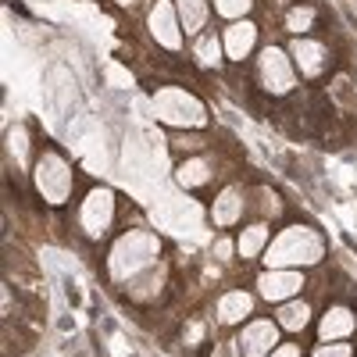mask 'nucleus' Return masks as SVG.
<instances>
[{"label":"nucleus","instance_id":"1","mask_svg":"<svg viewBox=\"0 0 357 357\" xmlns=\"http://www.w3.org/2000/svg\"><path fill=\"white\" fill-rule=\"evenodd\" d=\"M321 254H325L321 236L296 225V229H286L282 236L272 240V247H268V254H264V264H272V268H296V264L321 261Z\"/></svg>","mask_w":357,"mask_h":357},{"label":"nucleus","instance_id":"2","mask_svg":"<svg viewBox=\"0 0 357 357\" xmlns=\"http://www.w3.org/2000/svg\"><path fill=\"white\" fill-rule=\"evenodd\" d=\"M158 250H161L158 236H151V232H126L122 240L114 243V250H111V275L114 279H129L132 272L139 275L143 268L158 257Z\"/></svg>","mask_w":357,"mask_h":357},{"label":"nucleus","instance_id":"3","mask_svg":"<svg viewBox=\"0 0 357 357\" xmlns=\"http://www.w3.org/2000/svg\"><path fill=\"white\" fill-rule=\"evenodd\" d=\"M154 107H158V118L168 126H204L207 122L204 104L193 93H186V89H161L154 97Z\"/></svg>","mask_w":357,"mask_h":357},{"label":"nucleus","instance_id":"4","mask_svg":"<svg viewBox=\"0 0 357 357\" xmlns=\"http://www.w3.org/2000/svg\"><path fill=\"white\" fill-rule=\"evenodd\" d=\"M257 79L268 93H289L293 89V65L279 47H268L257 61Z\"/></svg>","mask_w":357,"mask_h":357},{"label":"nucleus","instance_id":"5","mask_svg":"<svg viewBox=\"0 0 357 357\" xmlns=\"http://www.w3.org/2000/svg\"><path fill=\"white\" fill-rule=\"evenodd\" d=\"M36 183H40V193L50 204H61L72 193V172H68V165L57 154H47L40 161V168H36Z\"/></svg>","mask_w":357,"mask_h":357},{"label":"nucleus","instance_id":"6","mask_svg":"<svg viewBox=\"0 0 357 357\" xmlns=\"http://www.w3.org/2000/svg\"><path fill=\"white\" fill-rule=\"evenodd\" d=\"M111 218H114V197H111L107 190H93V193L86 197L82 211H79L82 229H86L89 236H104L107 225H111Z\"/></svg>","mask_w":357,"mask_h":357},{"label":"nucleus","instance_id":"7","mask_svg":"<svg viewBox=\"0 0 357 357\" xmlns=\"http://www.w3.org/2000/svg\"><path fill=\"white\" fill-rule=\"evenodd\" d=\"M279 343V325L268 321V318H257L250 321L243 336H240V347H243V357H268Z\"/></svg>","mask_w":357,"mask_h":357},{"label":"nucleus","instance_id":"8","mask_svg":"<svg viewBox=\"0 0 357 357\" xmlns=\"http://www.w3.org/2000/svg\"><path fill=\"white\" fill-rule=\"evenodd\" d=\"M304 286V275L301 272H289V268H272L257 279V293L264 301H289V296Z\"/></svg>","mask_w":357,"mask_h":357},{"label":"nucleus","instance_id":"9","mask_svg":"<svg viewBox=\"0 0 357 357\" xmlns=\"http://www.w3.org/2000/svg\"><path fill=\"white\" fill-rule=\"evenodd\" d=\"M151 33H154L158 43H165L168 50L183 47V22H178V8L158 4V8L151 11Z\"/></svg>","mask_w":357,"mask_h":357},{"label":"nucleus","instance_id":"10","mask_svg":"<svg viewBox=\"0 0 357 357\" xmlns=\"http://www.w3.org/2000/svg\"><path fill=\"white\" fill-rule=\"evenodd\" d=\"M222 43H225V54L232 57V61H243L257 43V25L254 22H232L229 33L222 36Z\"/></svg>","mask_w":357,"mask_h":357},{"label":"nucleus","instance_id":"11","mask_svg":"<svg viewBox=\"0 0 357 357\" xmlns=\"http://www.w3.org/2000/svg\"><path fill=\"white\" fill-rule=\"evenodd\" d=\"M254 301H250V293L243 289H232V293H222V301H218V318L222 325H236V321H243L250 314Z\"/></svg>","mask_w":357,"mask_h":357},{"label":"nucleus","instance_id":"12","mask_svg":"<svg viewBox=\"0 0 357 357\" xmlns=\"http://www.w3.org/2000/svg\"><path fill=\"white\" fill-rule=\"evenodd\" d=\"M354 333V314L347 307H333L329 314H325V321L318 325V336L325 343H333V340H347Z\"/></svg>","mask_w":357,"mask_h":357},{"label":"nucleus","instance_id":"13","mask_svg":"<svg viewBox=\"0 0 357 357\" xmlns=\"http://www.w3.org/2000/svg\"><path fill=\"white\" fill-rule=\"evenodd\" d=\"M293 57H296V65L304 68V75H318L321 65H325V47L314 43V40H296L293 43Z\"/></svg>","mask_w":357,"mask_h":357},{"label":"nucleus","instance_id":"14","mask_svg":"<svg viewBox=\"0 0 357 357\" xmlns=\"http://www.w3.org/2000/svg\"><path fill=\"white\" fill-rule=\"evenodd\" d=\"M243 218V193L240 190H222L215 200V222L218 225H232Z\"/></svg>","mask_w":357,"mask_h":357},{"label":"nucleus","instance_id":"15","mask_svg":"<svg viewBox=\"0 0 357 357\" xmlns=\"http://www.w3.org/2000/svg\"><path fill=\"white\" fill-rule=\"evenodd\" d=\"M307 321H311V304H304V301H293V304L279 307V325L289 333H301Z\"/></svg>","mask_w":357,"mask_h":357},{"label":"nucleus","instance_id":"16","mask_svg":"<svg viewBox=\"0 0 357 357\" xmlns=\"http://www.w3.org/2000/svg\"><path fill=\"white\" fill-rule=\"evenodd\" d=\"M178 22H183V33H200L207 22V4L204 0H183L178 4Z\"/></svg>","mask_w":357,"mask_h":357},{"label":"nucleus","instance_id":"17","mask_svg":"<svg viewBox=\"0 0 357 357\" xmlns=\"http://www.w3.org/2000/svg\"><path fill=\"white\" fill-rule=\"evenodd\" d=\"M264 243H268V229L257 222V225H250V229H243V236H240V250L243 257H257L261 250H264Z\"/></svg>","mask_w":357,"mask_h":357},{"label":"nucleus","instance_id":"18","mask_svg":"<svg viewBox=\"0 0 357 357\" xmlns=\"http://www.w3.org/2000/svg\"><path fill=\"white\" fill-rule=\"evenodd\" d=\"M193 54H197V61L207 65V68L222 65V36H200L197 47H193Z\"/></svg>","mask_w":357,"mask_h":357},{"label":"nucleus","instance_id":"19","mask_svg":"<svg viewBox=\"0 0 357 357\" xmlns=\"http://www.w3.org/2000/svg\"><path fill=\"white\" fill-rule=\"evenodd\" d=\"M207 178H211V172H207V161H200V158H193L178 168V183L183 186H204Z\"/></svg>","mask_w":357,"mask_h":357},{"label":"nucleus","instance_id":"20","mask_svg":"<svg viewBox=\"0 0 357 357\" xmlns=\"http://www.w3.org/2000/svg\"><path fill=\"white\" fill-rule=\"evenodd\" d=\"M215 11L222 18H232V22H240L247 11H250V0H215Z\"/></svg>","mask_w":357,"mask_h":357},{"label":"nucleus","instance_id":"21","mask_svg":"<svg viewBox=\"0 0 357 357\" xmlns=\"http://www.w3.org/2000/svg\"><path fill=\"white\" fill-rule=\"evenodd\" d=\"M311 22H314V11L311 8H293L289 18H286V29H289V33H304Z\"/></svg>","mask_w":357,"mask_h":357},{"label":"nucleus","instance_id":"22","mask_svg":"<svg viewBox=\"0 0 357 357\" xmlns=\"http://www.w3.org/2000/svg\"><path fill=\"white\" fill-rule=\"evenodd\" d=\"M314 357H350V347L340 340V343H325L321 350H314Z\"/></svg>","mask_w":357,"mask_h":357},{"label":"nucleus","instance_id":"23","mask_svg":"<svg viewBox=\"0 0 357 357\" xmlns=\"http://www.w3.org/2000/svg\"><path fill=\"white\" fill-rule=\"evenodd\" d=\"M272 357H301V347H293V343H286V347H279Z\"/></svg>","mask_w":357,"mask_h":357},{"label":"nucleus","instance_id":"24","mask_svg":"<svg viewBox=\"0 0 357 357\" xmlns=\"http://www.w3.org/2000/svg\"><path fill=\"white\" fill-rule=\"evenodd\" d=\"M229 254H232V243H229V240H218V243H215V257H222V261H225Z\"/></svg>","mask_w":357,"mask_h":357},{"label":"nucleus","instance_id":"25","mask_svg":"<svg viewBox=\"0 0 357 357\" xmlns=\"http://www.w3.org/2000/svg\"><path fill=\"white\" fill-rule=\"evenodd\" d=\"M118 4H132V0H118Z\"/></svg>","mask_w":357,"mask_h":357}]
</instances>
